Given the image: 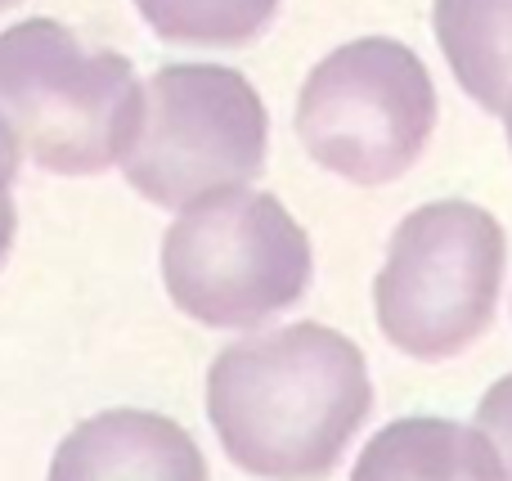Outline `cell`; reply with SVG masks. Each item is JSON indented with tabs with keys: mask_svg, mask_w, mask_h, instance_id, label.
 Wrapping results in <instances>:
<instances>
[{
	"mask_svg": "<svg viewBox=\"0 0 512 481\" xmlns=\"http://www.w3.org/2000/svg\"><path fill=\"white\" fill-rule=\"evenodd\" d=\"M369 410L364 351L328 324L234 342L207 369V419L234 468L261 481H324Z\"/></svg>",
	"mask_w": 512,
	"mask_h": 481,
	"instance_id": "cell-1",
	"label": "cell"
},
{
	"mask_svg": "<svg viewBox=\"0 0 512 481\" xmlns=\"http://www.w3.org/2000/svg\"><path fill=\"white\" fill-rule=\"evenodd\" d=\"M144 81L117 50H90L59 18L0 32V122L54 176H99L131 149Z\"/></svg>",
	"mask_w": 512,
	"mask_h": 481,
	"instance_id": "cell-2",
	"label": "cell"
},
{
	"mask_svg": "<svg viewBox=\"0 0 512 481\" xmlns=\"http://www.w3.org/2000/svg\"><path fill=\"white\" fill-rule=\"evenodd\" d=\"M310 275L315 252L297 216L248 185L194 198L162 234L167 297L207 329H256L297 306Z\"/></svg>",
	"mask_w": 512,
	"mask_h": 481,
	"instance_id": "cell-3",
	"label": "cell"
},
{
	"mask_svg": "<svg viewBox=\"0 0 512 481\" xmlns=\"http://www.w3.org/2000/svg\"><path fill=\"white\" fill-rule=\"evenodd\" d=\"M504 261V225L486 207L463 198L414 207L396 225L373 279L382 338L414 360L459 356L495 320Z\"/></svg>",
	"mask_w": 512,
	"mask_h": 481,
	"instance_id": "cell-4",
	"label": "cell"
},
{
	"mask_svg": "<svg viewBox=\"0 0 512 481\" xmlns=\"http://www.w3.org/2000/svg\"><path fill=\"white\" fill-rule=\"evenodd\" d=\"M270 153V113L239 68L167 63L144 81V108L122 176L158 207H189L212 189L252 185Z\"/></svg>",
	"mask_w": 512,
	"mask_h": 481,
	"instance_id": "cell-5",
	"label": "cell"
},
{
	"mask_svg": "<svg viewBox=\"0 0 512 481\" xmlns=\"http://www.w3.org/2000/svg\"><path fill=\"white\" fill-rule=\"evenodd\" d=\"M436 131L427 63L396 36H360L310 68L297 95V140L351 185L400 180Z\"/></svg>",
	"mask_w": 512,
	"mask_h": 481,
	"instance_id": "cell-6",
	"label": "cell"
},
{
	"mask_svg": "<svg viewBox=\"0 0 512 481\" xmlns=\"http://www.w3.org/2000/svg\"><path fill=\"white\" fill-rule=\"evenodd\" d=\"M45 481H212L198 441L153 410H104L59 441Z\"/></svg>",
	"mask_w": 512,
	"mask_h": 481,
	"instance_id": "cell-7",
	"label": "cell"
},
{
	"mask_svg": "<svg viewBox=\"0 0 512 481\" xmlns=\"http://www.w3.org/2000/svg\"><path fill=\"white\" fill-rule=\"evenodd\" d=\"M351 481H504V468L481 428L441 414H409L373 432Z\"/></svg>",
	"mask_w": 512,
	"mask_h": 481,
	"instance_id": "cell-8",
	"label": "cell"
},
{
	"mask_svg": "<svg viewBox=\"0 0 512 481\" xmlns=\"http://www.w3.org/2000/svg\"><path fill=\"white\" fill-rule=\"evenodd\" d=\"M432 32L454 81L486 113L512 95V0H432Z\"/></svg>",
	"mask_w": 512,
	"mask_h": 481,
	"instance_id": "cell-9",
	"label": "cell"
},
{
	"mask_svg": "<svg viewBox=\"0 0 512 481\" xmlns=\"http://www.w3.org/2000/svg\"><path fill=\"white\" fill-rule=\"evenodd\" d=\"M140 18L176 45H248L279 14V0H135Z\"/></svg>",
	"mask_w": 512,
	"mask_h": 481,
	"instance_id": "cell-10",
	"label": "cell"
},
{
	"mask_svg": "<svg viewBox=\"0 0 512 481\" xmlns=\"http://www.w3.org/2000/svg\"><path fill=\"white\" fill-rule=\"evenodd\" d=\"M472 428L486 432V441L499 455V468H504V481H512V374L490 383V392L477 401V423Z\"/></svg>",
	"mask_w": 512,
	"mask_h": 481,
	"instance_id": "cell-11",
	"label": "cell"
},
{
	"mask_svg": "<svg viewBox=\"0 0 512 481\" xmlns=\"http://www.w3.org/2000/svg\"><path fill=\"white\" fill-rule=\"evenodd\" d=\"M18 158H23V149H18L14 131H9L5 122H0V261L9 257V248H14V230H18V212H14V176H18Z\"/></svg>",
	"mask_w": 512,
	"mask_h": 481,
	"instance_id": "cell-12",
	"label": "cell"
},
{
	"mask_svg": "<svg viewBox=\"0 0 512 481\" xmlns=\"http://www.w3.org/2000/svg\"><path fill=\"white\" fill-rule=\"evenodd\" d=\"M499 117H504V131H508V149H512V95H508V104H504V113H499Z\"/></svg>",
	"mask_w": 512,
	"mask_h": 481,
	"instance_id": "cell-13",
	"label": "cell"
},
{
	"mask_svg": "<svg viewBox=\"0 0 512 481\" xmlns=\"http://www.w3.org/2000/svg\"><path fill=\"white\" fill-rule=\"evenodd\" d=\"M9 5H18V0H0V9H9Z\"/></svg>",
	"mask_w": 512,
	"mask_h": 481,
	"instance_id": "cell-14",
	"label": "cell"
}]
</instances>
